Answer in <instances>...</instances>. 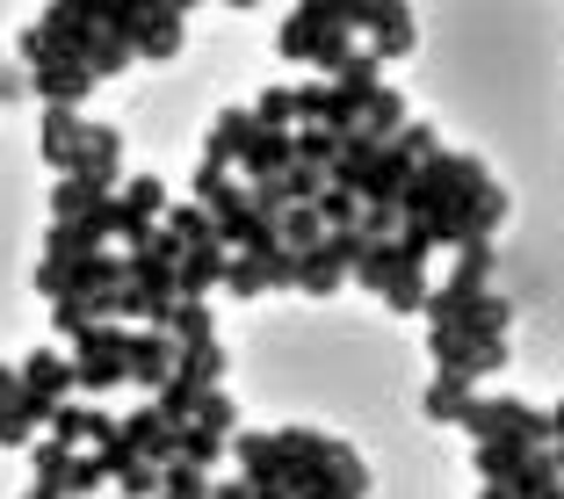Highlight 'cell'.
Listing matches in <instances>:
<instances>
[{
  "label": "cell",
  "mask_w": 564,
  "mask_h": 499,
  "mask_svg": "<svg viewBox=\"0 0 564 499\" xmlns=\"http://www.w3.org/2000/svg\"><path fill=\"white\" fill-rule=\"evenodd\" d=\"M66 464H73V449L58 442V434H44V442H30V470H36V485L44 492H58V478H66ZM66 499V492H58Z\"/></svg>",
  "instance_id": "cell-33"
},
{
  "label": "cell",
  "mask_w": 564,
  "mask_h": 499,
  "mask_svg": "<svg viewBox=\"0 0 564 499\" xmlns=\"http://www.w3.org/2000/svg\"><path fill=\"white\" fill-rule=\"evenodd\" d=\"M413 44H420L413 0H377V8H369V51H377V58H405Z\"/></svg>",
  "instance_id": "cell-12"
},
{
  "label": "cell",
  "mask_w": 564,
  "mask_h": 499,
  "mask_svg": "<svg viewBox=\"0 0 564 499\" xmlns=\"http://www.w3.org/2000/svg\"><path fill=\"white\" fill-rule=\"evenodd\" d=\"M22 58H30V66H44V58H58V51H51V36L36 30V22H30V30H22Z\"/></svg>",
  "instance_id": "cell-46"
},
{
  "label": "cell",
  "mask_w": 564,
  "mask_h": 499,
  "mask_svg": "<svg viewBox=\"0 0 564 499\" xmlns=\"http://www.w3.org/2000/svg\"><path fill=\"white\" fill-rule=\"evenodd\" d=\"M36 30L51 36L58 58H80L87 66V51H95V36H101V0H51Z\"/></svg>",
  "instance_id": "cell-3"
},
{
  "label": "cell",
  "mask_w": 564,
  "mask_h": 499,
  "mask_svg": "<svg viewBox=\"0 0 564 499\" xmlns=\"http://www.w3.org/2000/svg\"><path fill=\"white\" fill-rule=\"evenodd\" d=\"M188 203H203L210 210V225H232L239 210H247V182H239L232 166H196V182H188Z\"/></svg>",
  "instance_id": "cell-11"
},
{
  "label": "cell",
  "mask_w": 564,
  "mask_h": 499,
  "mask_svg": "<svg viewBox=\"0 0 564 499\" xmlns=\"http://www.w3.org/2000/svg\"><path fill=\"white\" fill-rule=\"evenodd\" d=\"M51 326H58V340H80L95 318H87V297H51Z\"/></svg>",
  "instance_id": "cell-43"
},
{
  "label": "cell",
  "mask_w": 564,
  "mask_h": 499,
  "mask_svg": "<svg viewBox=\"0 0 564 499\" xmlns=\"http://www.w3.org/2000/svg\"><path fill=\"white\" fill-rule=\"evenodd\" d=\"M117 434H123V449L145 456V464H174V449H182V427H166L152 399H145V405H131V413L117 420Z\"/></svg>",
  "instance_id": "cell-7"
},
{
  "label": "cell",
  "mask_w": 564,
  "mask_h": 499,
  "mask_svg": "<svg viewBox=\"0 0 564 499\" xmlns=\"http://www.w3.org/2000/svg\"><path fill=\"white\" fill-rule=\"evenodd\" d=\"M253 123H261V131H297V87H268V95L253 101Z\"/></svg>",
  "instance_id": "cell-36"
},
{
  "label": "cell",
  "mask_w": 564,
  "mask_h": 499,
  "mask_svg": "<svg viewBox=\"0 0 564 499\" xmlns=\"http://www.w3.org/2000/svg\"><path fill=\"white\" fill-rule=\"evenodd\" d=\"M15 399H22V377H15L8 362H0V405H15Z\"/></svg>",
  "instance_id": "cell-49"
},
{
  "label": "cell",
  "mask_w": 564,
  "mask_h": 499,
  "mask_svg": "<svg viewBox=\"0 0 564 499\" xmlns=\"http://www.w3.org/2000/svg\"><path fill=\"white\" fill-rule=\"evenodd\" d=\"M399 268H413V261L399 253V239H369V247L355 253V268H348V275H355L362 290H383L391 275H399Z\"/></svg>",
  "instance_id": "cell-23"
},
{
  "label": "cell",
  "mask_w": 564,
  "mask_h": 499,
  "mask_svg": "<svg viewBox=\"0 0 564 499\" xmlns=\"http://www.w3.org/2000/svg\"><path fill=\"white\" fill-rule=\"evenodd\" d=\"M160 225H166V232H174V239H182V247H203V239H217L210 210H203V203H182V196L166 203V217H160Z\"/></svg>",
  "instance_id": "cell-28"
},
{
  "label": "cell",
  "mask_w": 564,
  "mask_h": 499,
  "mask_svg": "<svg viewBox=\"0 0 564 499\" xmlns=\"http://www.w3.org/2000/svg\"><path fill=\"white\" fill-rule=\"evenodd\" d=\"M15 377H22V391H36V399H51V405H58V399H73V362H66L58 348L22 355V369H15Z\"/></svg>",
  "instance_id": "cell-17"
},
{
  "label": "cell",
  "mask_w": 564,
  "mask_h": 499,
  "mask_svg": "<svg viewBox=\"0 0 564 499\" xmlns=\"http://www.w3.org/2000/svg\"><path fill=\"white\" fill-rule=\"evenodd\" d=\"M123 318H95V326L73 340V399H109L123 383Z\"/></svg>",
  "instance_id": "cell-1"
},
{
  "label": "cell",
  "mask_w": 564,
  "mask_h": 499,
  "mask_svg": "<svg viewBox=\"0 0 564 499\" xmlns=\"http://www.w3.org/2000/svg\"><path fill=\"white\" fill-rule=\"evenodd\" d=\"M95 203H101L95 182H80V174H58V188H51V225H73V217L95 210Z\"/></svg>",
  "instance_id": "cell-29"
},
{
  "label": "cell",
  "mask_w": 564,
  "mask_h": 499,
  "mask_svg": "<svg viewBox=\"0 0 564 499\" xmlns=\"http://www.w3.org/2000/svg\"><path fill=\"white\" fill-rule=\"evenodd\" d=\"M550 456H557V470H564V399L550 405Z\"/></svg>",
  "instance_id": "cell-47"
},
{
  "label": "cell",
  "mask_w": 564,
  "mask_h": 499,
  "mask_svg": "<svg viewBox=\"0 0 564 499\" xmlns=\"http://www.w3.org/2000/svg\"><path fill=\"white\" fill-rule=\"evenodd\" d=\"M348 58H355V30H326V36H318V51H312L318 73H340Z\"/></svg>",
  "instance_id": "cell-42"
},
{
  "label": "cell",
  "mask_w": 564,
  "mask_h": 499,
  "mask_svg": "<svg viewBox=\"0 0 564 499\" xmlns=\"http://www.w3.org/2000/svg\"><path fill=\"white\" fill-rule=\"evenodd\" d=\"M30 434H36V420L22 413V399L0 405V449H30Z\"/></svg>",
  "instance_id": "cell-44"
},
{
  "label": "cell",
  "mask_w": 564,
  "mask_h": 499,
  "mask_svg": "<svg viewBox=\"0 0 564 499\" xmlns=\"http://www.w3.org/2000/svg\"><path fill=\"white\" fill-rule=\"evenodd\" d=\"M470 399H478V391H470V377H456V369H434V383L420 391V405H427V420H448V427L464 420V405H470Z\"/></svg>",
  "instance_id": "cell-22"
},
{
  "label": "cell",
  "mask_w": 564,
  "mask_h": 499,
  "mask_svg": "<svg viewBox=\"0 0 564 499\" xmlns=\"http://www.w3.org/2000/svg\"><path fill=\"white\" fill-rule=\"evenodd\" d=\"M326 101H333L326 80H304L297 87V123H326Z\"/></svg>",
  "instance_id": "cell-45"
},
{
  "label": "cell",
  "mask_w": 564,
  "mask_h": 499,
  "mask_svg": "<svg viewBox=\"0 0 564 499\" xmlns=\"http://www.w3.org/2000/svg\"><path fill=\"white\" fill-rule=\"evenodd\" d=\"M166 8H182V15H188V8H203V0H166Z\"/></svg>",
  "instance_id": "cell-53"
},
{
  "label": "cell",
  "mask_w": 564,
  "mask_h": 499,
  "mask_svg": "<svg viewBox=\"0 0 564 499\" xmlns=\"http://www.w3.org/2000/svg\"><path fill=\"white\" fill-rule=\"evenodd\" d=\"M362 247H369V232H355V225L348 232H326L312 253H297V290L304 297H333V290L348 283V268H355Z\"/></svg>",
  "instance_id": "cell-2"
},
{
  "label": "cell",
  "mask_w": 564,
  "mask_h": 499,
  "mask_svg": "<svg viewBox=\"0 0 564 499\" xmlns=\"http://www.w3.org/2000/svg\"><path fill=\"white\" fill-rule=\"evenodd\" d=\"M109 485H117V499H160V464L117 456V464H109Z\"/></svg>",
  "instance_id": "cell-26"
},
{
  "label": "cell",
  "mask_w": 564,
  "mask_h": 499,
  "mask_svg": "<svg viewBox=\"0 0 564 499\" xmlns=\"http://www.w3.org/2000/svg\"><path fill=\"white\" fill-rule=\"evenodd\" d=\"M275 239H282V247H290V253H312L318 239H326V217H318L312 203H290V210L275 217Z\"/></svg>",
  "instance_id": "cell-24"
},
{
  "label": "cell",
  "mask_w": 564,
  "mask_h": 499,
  "mask_svg": "<svg viewBox=\"0 0 564 499\" xmlns=\"http://www.w3.org/2000/svg\"><path fill=\"white\" fill-rule=\"evenodd\" d=\"M225 449H232L225 434H210V427H196V420H188V427H182V449H174V456H182V464H196V470H217V464H225Z\"/></svg>",
  "instance_id": "cell-34"
},
{
  "label": "cell",
  "mask_w": 564,
  "mask_h": 499,
  "mask_svg": "<svg viewBox=\"0 0 564 499\" xmlns=\"http://www.w3.org/2000/svg\"><path fill=\"white\" fill-rule=\"evenodd\" d=\"M166 377H174V333L131 326V333H123V383H138V391L152 399Z\"/></svg>",
  "instance_id": "cell-5"
},
{
  "label": "cell",
  "mask_w": 564,
  "mask_h": 499,
  "mask_svg": "<svg viewBox=\"0 0 564 499\" xmlns=\"http://www.w3.org/2000/svg\"><path fill=\"white\" fill-rule=\"evenodd\" d=\"M253 499H290V492H282V485H261V478H253Z\"/></svg>",
  "instance_id": "cell-50"
},
{
  "label": "cell",
  "mask_w": 564,
  "mask_h": 499,
  "mask_svg": "<svg viewBox=\"0 0 564 499\" xmlns=\"http://www.w3.org/2000/svg\"><path fill=\"white\" fill-rule=\"evenodd\" d=\"M312 210L318 217H326V232H348V225H355V217H362V196H355V188H318V203H312Z\"/></svg>",
  "instance_id": "cell-38"
},
{
  "label": "cell",
  "mask_w": 564,
  "mask_h": 499,
  "mask_svg": "<svg viewBox=\"0 0 564 499\" xmlns=\"http://www.w3.org/2000/svg\"><path fill=\"white\" fill-rule=\"evenodd\" d=\"M225 8H261V0H225Z\"/></svg>",
  "instance_id": "cell-54"
},
{
  "label": "cell",
  "mask_w": 564,
  "mask_h": 499,
  "mask_svg": "<svg viewBox=\"0 0 564 499\" xmlns=\"http://www.w3.org/2000/svg\"><path fill=\"white\" fill-rule=\"evenodd\" d=\"M225 261H232V247H225V239L182 247V297H210V290L225 283Z\"/></svg>",
  "instance_id": "cell-19"
},
{
  "label": "cell",
  "mask_w": 564,
  "mask_h": 499,
  "mask_svg": "<svg viewBox=\"0 0 564 499\" xmlns=\"http://www.w3.org/2000/svg\"><path fill=\"white\" fill-rule=\"evenodd\" d=\"M44 427L58 434L66 449H80V442H101V434L117 427V420L101 413V399H58V405H51V420H44Z\"/></svg>",
  "instance_id": "cell-14"
},
{
  "label": "cell",
  "mask_w": 564,
  "mask_h": 499,
  "mask_svg": "<svg viewBox=\"0 0 564 499\" xmlns=\"http://www.w3.org/2000/svg\"><path fill=\"white\" fill-rule=\"evenodd\" d=\"M427 290H434V283H427V268H399V275H391V283L377 290V297L391 304V312H399V318H413L420 304H427Z\"/></svg>",
  "instance_id": "cell-31"
},
{
  "label": "cell",
  "mask_w": 564,
  "mask_h": 499,
  "mask_svg": "<svg viewBox=\"0 0 564 499\" xmlns=\"http://www.w3.org/2000/svg\"><path fill=\"white\" fill-rule=\"evenodd\" d=\"M478 499H507V485H485V492H478Z\"/></svg>",
  "instance_id": "cell-51"
},
{
  "label": "cell",
  "mask_w": 564,
  "mask_h": 499,
  "mask_svg": "<svg viewBox=\"0 0 564 499\" xmlns=\"http://www.w3.org/2000/svg\"><path fill=\"white\" fill-rule=\"evenodd\" d=\"M427 355H434V369H456L470 383L507 369V340H464L456 326H427Z\"/></svg>",
  "instance_id": "cell-4"
},
{
  "label": "cell",
  "mask_w": 564,
  "mask_h": 499,
  "mask_svg": "<svg viewBox=\"0 0 564 499\" xmlns=\"http://www.w3.org/2000/svg\"><path fill=\"white\" fill-rule=\"evenodd\" d=\"M22 499H58V492H44V485H30V492H22Z\"/></svg>",
  "instance_id": "cell-52"
},
{
  "label": "cell",
  "mask_w": 564,
  "mask_h": 499,
  "mask_svg": "<svg viewBox=\"0 0 564 499\" xmlns=\"http://www.w3.org/2000/svg\"><path fill=\"white\" fill-rule=\"evenodd\" d=\"M557 478H564V470H557V456H550V449H535L529 464H521L514 478H507V499H529V492H543V485H557Z\"/></svg>",
  "instance_id": "cell-37"
},
{
  "label": "cell",
  "mask_w": 564,
  "mask_h": 499,
  "mask_svg": "<svg viewBox=\"0 0 564 499\" xmlns=\"http://www.w3.org/2000/svg\"><path fill=\"white\" fill-rule=\"evenodd\" d=\"M58 492L66 499H101L109 492V464H101V456H73L66 478H58Z\"/></svg>",
  "instance_id": "cell-32"
},
{
  "label": "cell",
  "mask_w": 564,
  "mask_h": 499,
  "mask_svg": "<svg viewBox=\"0 0 564 499\" xmlns=\"http://www.w3.org/2000/svg\"><path fill=\"white\" fill-rule=\"evenodd\" d=\"M535 456V442L529 434H499V442H470V470H478L485 485H507L521 464Z\"/></svg>",
  "instance_id": "cell-16"
},
{
  "label": "cell",
  "mask_w": 564,
  "mask_h": 499,
  "mask_svg": "<svg viewBox=\"0 0 564 499\" xmlns=\"http://www.w3.org/2000/svg\"><path fill=\"white\" fill-rule=\"evenodd\" d=\"M160 333H174V348L217 340V312H210V297H174V304L160 312Z\"/></svg>",
  "instance_id": "cell-20"
},
{
  "label": "cell",
  "mask_w": 564,
  "mask_h": 499,
  "mask_svg": "<svg viewBox=\"0 0 564 499\" xmlns=\"http://www.w3.org/2000/svg\"><path fill=\"white\" fill-rule=\"evenodd\" d=\"M73 174L95 182L101 196L123 182V131H117V123H87V145H80V160H73Z\"/></svg>",
  "instance_id": "cell-8"
},
{
  "label": "cell",
  "mask_w": 564,
  "mask_h": 499,
  "mask_svg": "<svg viewBox=\"0 0 564 499\" xmlns=\"http://www.w3.org/2000/svg\"><path fill=\"white\" fill-rule=\"evenodd\" d=\"M369 8L377 0H297V15L326 22V30H369Z\"/></svg>",
  "instance_id": "cell-27"
},
{
  "label": "cell",
  "mask_w": 564,
  "mask_h": 499,
  "mask_svg": "<svg viewBox=\"0 0 564 499\" xmlns=\"http://www.w3.org/2000/svg\"><path fill=\"white\" fill-rule=\"evenodd\" d=\"M182 44H188V15H182V8H166V0H152L145 22L131 30V51H138V58H160V66H166V58H182Z\"/></svg>",
  "instance_id": "cell-9"
},
{
  "label": "cell",
  "mask_w": 564,
  "mask_h": 499,
  "mask_svg": "<svg viewBox=\"0 0 564 499\" xmlns=\"http://www.w3.org/2000/svg\"><path fill=\"white\" fill-rule=\"evenodd\" d=\"M36 145H44V160L58 166V174H73V160H80V145H87V117L44 101V131H36Z\"/></svg>",
  "instance_id": "cell-13"
},
{
  "label": "cell",
  "mask_w": 564,
  "mask_h": 499,
  "mask_svg": "<svg viewBox=\"0 0 564 499\" xmlns=\"http://www.w3.org/2000/svg\"><path fill=\"white\" fill-rule=\"evenodd\" d=\"M73 232H80L87 247H109V239L123 232V210H117V196H101L95 210H80V217H73Z\"/></svg>",
  "instance_id": "cell-35"
},
{
  "label": "cell",
  "mask_w": 564,
  "mask_h": 499,
  "mask_svg": "<svg viewBox=\"0 0 564 499\" xmlns=\"http://www.w3.org/2000/svg\"><path fill=\"white\" fill-rule=\"evenodd\" d=\"M318 36H326V22H312V15H290L275 30V51L290 58V66H312V51H318Z\"/></svg>",
  "instance_id": "cell-30"
},
{
  "label": "cell",
  "mask_w": 564,
  "mask_h": 499,
  "mask_svg": "<svg viewBox=\"0 0 564 499\" xmlns=\"http://www.w3.org/2000/svg\"><path fill=\"white\" fill-rule=\"evenodd\" d=\"M355 123H362L369 138H399L413 117H405V95H399V87H377V95H369V109H362Z\"/></svg>",
  "instance_id": "cell-25"
},
{
  "label": "cell",
  "mask_w": 564,
  "mask_h": 499,
  "mask_svg": "<svg viewBox=\"0 0 564 499\" xmlns=\"http://www.w3.org/2000/svg\"><path fill=\"white\" fill-rule=\"evenodd\" d=\"M188 420H196V427H210V434H225V442L239 434V405L225 399V391H203V405H196Z\"/></svg>",
  "instance_id": "cell-39"
},
{
  "label": "cell",
  "mask_w": 564,
  "mask_h": 499,
  "mask_svg": "<svg viewBox=\"0 0 564 499\" xmlns=\"http://www.w3.org/2000/svg\"><path fill=\"white\" fill-rule=\"evenodd\" d=\"M95 73L80 66V58H44V66H30V95H44V101H58V109H80L87 95H95Z\"/></svg>",
  "instance_id": "cell-10"
},
{
  "label": "cell",
  "mask_w": 564,
  "mask_h": 499,
  "mask_svg": "<svg viewBox=\"0 0 564 499\" xmlns=\"http://www.w3.org/2000/svg\"><path fill=\"white\" fill-rule=\"evenodd\" d=\"M340 138H348V131H318V123H304V131H297V160L326 174V166H333V152H340Z\"/></svg>",
  "instance_id": "cell-40"
},
{
  "label": "cell",
  "mask_w": 564,
  "mask_h": 499,
  "mask_svg": "<svg viewBox=\"0 0 564 499\" xmlns=\"http://www.w3.org/2000/svg\"><path fill=\"white\" fill-rule=\"evenodd\" d=\"M413 166H420V160L405 152V138H383L377 160H369L362 182H355V196H362V203H391V210H399V188L413 182Z\"/></svg>",
  "instance_id": "cell-6"
},
{
  "label": "cell",
  "mask_w": 564,
  "mask_h": 499,
  "mask_svg": "<svg viewBox=\"0 0 564 499\" xmlns=\"http://www.w3.org/2000/svg\"><path fill=\"white\" fill-rule=\"evenodd\" d=\"M22 95H30V73H8V66H0V101H22Z\"/></svg>",
  "instance_id": "cell-48"
},
{
  "label": "cell",
  "mask_w": 564,
  "mask_h": 499,
  "mask_svg": "<svg viewBox=\"0 0 564 499\" xmlns=\"http://www.w3.org/2000/svg\"><path fill=\"white\" fill-rule=\"evenodd\" d=\"M166 203H174V196H166L160 174H131V182H123V196H117V210H123V225H160ZM117 239H123V232H117Z\"/></svg>",
  "instance_id": "cell-21"
},
{
  "label": "cell",
  "mask_w": 564,
  "mask_h": 499,
  "mask_svg": "<svg viewBox=\"0 0 564 499\" xmlns=\"http://www.w3.org/2000/svg\"><path fill=\"white\" fill-rule=\"evenodd\" d=\"M448 326L464 333V340H507V326H514V304L492 297V290H478V297H470L464 312L448 318Z\"/></svg>",
  "instance_id": "cell-18"
},
{
  "label": "cell",
  "mask_w": 564,
  "mask_h": 499,
  "mask_svg": "<svg viewBox=\"0 0 564 499\" xmlns=\"http://www.w3.org/2000/svg\"><path fill=\"white\" fill-rule=\"evenodd\" d=\"M253 131H261V123H253V109H217V117H210V138H203V160H210V166H232V174H239V152H247Z\"/></svg>",
  "instance_id": "cell-15"
},
{
  "label": "cell",
  "mask_w": 564,
  "mask_h": 499,
  "mask_svg": "<svg viewBox=\"0 0 564 499\" xmlns=\"http://www.w3.org/2000/svg\"><path fill=\"white\" fill-rule=\"evenodd\" d=\"M217 290H232V297H261L268 275H261V261H253V253H232V261H225V283H217Z\"/></svg>",
  "instance_id": "cell-41"
}]
</instances>
